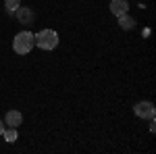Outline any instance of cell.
Here are the masks:
<instances>
[{"mask_svg":"<svg viewBox=\"0 0 156 154\" xmlns=\"http://www.w3.org/2000/svg\"><path fill=\"white\" fill-rule=\"evenodd\" d=\"M36 38V46L42 50H54L58 46V34L54 29H42L40 34H34Z\"/></svg>","mask_w":156,"mask_h":154,"instance_id":"2","label":"cell"},{"mask_svg":"<svg viewBox=\"0 0 156 154\" xmlns=\"http://www.w3.org/2000/svg\"><path fill=\"white\" fill-rule=\"evenodd\" d=\"M34 46H36V38H34V34H31L29 29L17 34L15 40H12V50H15L17 54H29Z\"/></svg>","mask_w":156,"mask_h":154,"instance_id":"1","label":"cell"},{"mask_svg":"<svg viewBox=\"0 0 156 154\" xmlns=\"http://www.w3.org/2000/svg\"><path fill=\"white\" fill-rule=\"evenodd\" d=\"M110 13L115 15V17H121V15H125V13L129 11V2L127 0H110Z\"/></svg>","mask_w":156,"mask_h":154,"instance_id":"5","label":"cell"},{"mask_svg":"<svg viewBox=\"0 0 156 154\" xmlns=\"http://www.w3.org/2000/svg\"><path fill=\"white\" fill-rule=\"evenodd\" d=\"M4 127H6V125H4V121H0V135H2V131H4Z\"/></svg>","mask_w":156,"mask_h":154,"instance_id":"11","label":"cell"},{"mask_svg":"<svg viewBox=\"0 0 156 154\" xmlns=\"http://www.w3.org/2000/svg\"><path fill=\"white\" fill-rule=\"evenodd\" d=\"M133 110H135V115L140 119H154V113H156V108L154 104L150 102V100H144V102H137L135 106H133Z\"/></svg>","mask_w":156,"mask_h":154,"instance_id":"3","label":"cell"},{"mask_svg":"<svg viewBox=\"0 0 156 154\" xmlns=\"http://www.w3.org/2000/svg\"><path fill=\"white\" fill-rule=\"evenodd\" d=\"M150 121H152V123H150V131H152V133H154V131H156V125H154V119H150Z\"/></svg>","mask_w":156,"mask_h":154,"instance_id":"10","label":"cell"},{"mask_svg":"<svg viewBox=\"0 0 156 154\" xmlns=\"http://www.w3.org/2000/svg\"><path fill=\"white\" fill-rule=\"evenodd\" d=\"M15 15H17V21L21 25H31L36 21V13H34V9H29V6H19L15 11Z\"/></svg>","mask_w":156,"mask_h":154,"instance_id":"4","label":"cell"},{"mask_svg":"<svg viewBox=\"0 0 156 154\" xmlns=\"http://www.w3.org/2000/svg\"><path fill=\"white\" fill-rule=\"evenodd\" d=\"M2 135H4V140L9 144H15L17 142V127H4Z\"/></svg>","mask_w":156,"mask_h":154,"instance_id":"8","label":"cell"},{"mask_svg":"<svg viewBox=\"0 0 156 154\" xmlns=\"http://www.w3.org/2000/svg\"><path fill=\"white\" fill-rule=\"evenodd\" d=\"M117 19H119L121 29H133V27H135V19L129 17L127 13H125V15H121V17H117Z\"/></svg>","mask_w":156,"mask_h":154,"instance_id":"7","label":"cell"},{"mask_svg":"<svg viewBox=\"0 0 156 154\" xmlns=\"http://www.w3.org/2000/svg\"><path fill=\"white\" fill-rule=\"evenodd\" d=\"M21 123H23V115L19 110H9L6 113V117H4V125L6 127H19Z\"/></svg>","mask_w":156,"mask_h":154,"instance_id":"6","label":"cell"},{"mask_svg":"<svg viewBox=\"0 0 156 154\" xmlns=\"http://www.w3.org/2000/svg\"><path fill=\"white\" fill-rule=\"evenodd\" d=\"M21 6V0H4V11L9 15H15V11Z\"/></svg>","mask_w":156,"mask_h":154,"instance_id":"9","label":"cell"}]
</instances>
